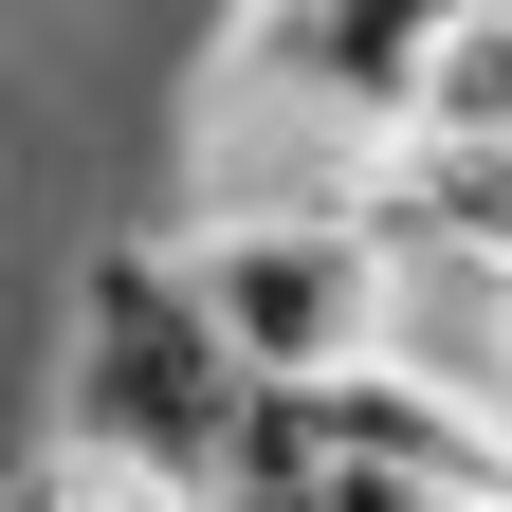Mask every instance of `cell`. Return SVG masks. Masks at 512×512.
<instances>
[{
	"mask_svg": "<svg viewBox=\"0 0 512 512\" xmlns=\"http://www.w3.org/2000/svg\"><path fill=\"white\" fill-rule=\"evenodd\" d=\"M458 512H512V494H458Z\"/></svg>",
	"mask_w": 512,
	"mask_h": 512,
	"instance_id": "obj_7",
	"label": "cell"
},
{
	"mask_svg": "<svg viewBox=\"0 0 512 512\" xmlns=\"http://www.w3.org/2000/svg\"><path fill=\"white\" fill-rule=\"evenodd\" d=\"M403 128H458V147H512V0H476L458 37L403 74Z\"/></svg>",
	"mask_w": 512,
	"mask_h": 512,
	"instance_id": "obj_5",
	"label": "cell"
},
{
	"mask_svg": "<svg viewBox=\"0 0 512 512\" xmlns=\"http://www.w3.org/2000/svg\"><path fill=\"white\" fill-rule=\"evenodd\" d=\"M384 366H421V384H458V403L512 421V256L403 238V256H384Z\"/></svg>",
	"mask_w": 512,
	"mask_h": 512,
	"instance_id": "obj_4",
	"label": "cell"
},
{
	"mask_svg": "<svg viewBox=\"0 0 512 512\" xmlns=\"http://www.w3.org/2000/svg\"><path fill=\"white\" fill-rule=\"evenodd\" d=\"M476 0H238L202 92L220 110H293V128H403V74L458 37Z\"/></svg>",
	"mask_w": 512,
	"mask_h": 512,
	"instance_id": "obj_3",
	"label": "cell"
},
{
	"mask_svg": "<svg viewBox=\"0 0 512 512\" xmlns=\"http://www.w3.org/2000/svg\"><path fill=\"white\" fill-rule=\"evenodd\" d=\"M55 439L165 476V494H220V439H238V348L202 330L165 238H92L74 275V330H55Z\"/></svg>",
	"mask_w": 512,
	"mask_h": 512,
	"instance_id": "obj_1",
	"label": "cell"
},
{
	"mask_svg": "<svg viewBox=\"0 0 512 512\" xmlns=\"http://www.w3.org/2000/svg\"><path fill=\"white\" fill-rule=\"evenodd\" d=\"M183 293H202V330L238 348V384H311L384 348V238L366 220H311V202H183L165 220Z\"/></svg>",
	"mask_w": 512,
	"mask_h": 512,
	"instance_id": "obj_2",
	"label": "cell"
},
{
	"mask_svg": "<svg viewBox=\"0 0 512 512\" xmlns=\"http://www.w3.org/2000/svg\"><path fill=\"white\" fill-rule=\"evenodd\" d=\"M0 512H183V494L128 476V458H92V439H37V458L0 476Z\"/></svg>",
	"mask_w": 512,
	"mask_h": 512,
	"instance_id": "obj_6",
	"label": "cell"
}]
</instances>
